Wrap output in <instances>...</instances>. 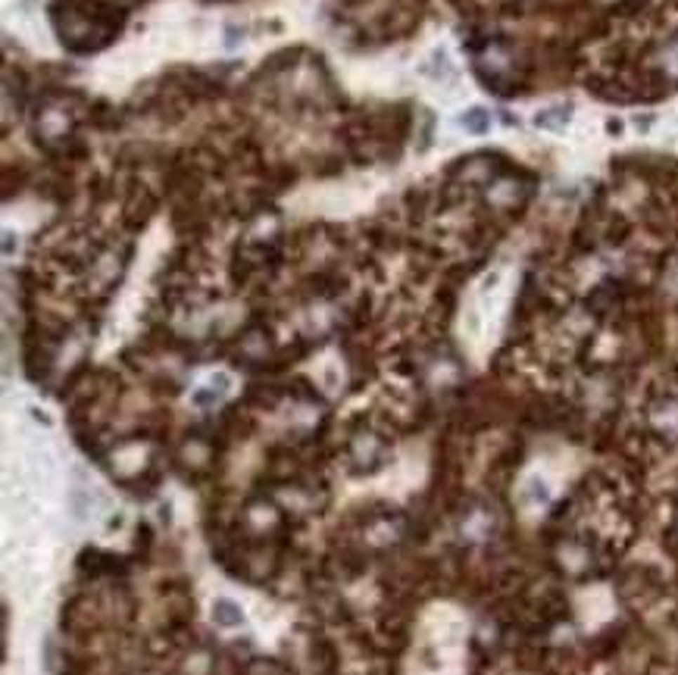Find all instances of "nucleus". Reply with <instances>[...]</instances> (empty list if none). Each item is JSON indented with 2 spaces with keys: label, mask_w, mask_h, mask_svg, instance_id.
Segmentation results:
<instances>
[{
  "label": "nucleus",
  "mask_w": 678,
  "mask_h": 675,
  "mask_svg": "<svg viewBox=\"0 0 678 675\" xmlns=\"http://www.w3.org/2000/svg\"><path fill=\"white\" fill-rule=\"evenodd\" d=\"M463 129L469 131V135H485V131L491 129V119H488V113L481 107H472L469 113H463Z\"/></svg>",
  "instance_id": "obj_1"
},
{
  "label": "nucleus",
  "mask_w": 678,
  "mask_h": 675,
  "mask_svg": "<svg viewBox=\"0 0 678 675\" xmlns=\"http://www.w3.org/2000/svg\"><path fill=\"white\" fill-rule=\"evenodd\" d=\"M213 616H216V622H222V625H237V622H241V610H237L235 603H228V601L216 603Z\"/></svg>",
  "instance_id": "obj_2"
}]
</instances>
